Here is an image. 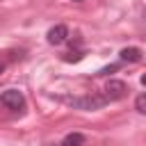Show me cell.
Segmentation results:
<instances>
[{
  "mask_svg": "<svg viewBox=\"0 0 146 146\" xmlns=\"http://www.w3.org/2000/svg\"><path fill=\"white\" fill-rule=\"evenodd\" d=\"M135 107H137V112H139V114H144V112H146V96H144V94H139V96H137Z\"/></svg>",
  "mask_w": 146,
  "mask_h": 146,
  "instance_id": "52a82bcc",
  "label": "cell"
},
{
  "mask_svg": "<svg viewBox=\"0 0 146 146\" xmlns=\"http://www.w3.org/2000/svg\"><path fill=\"white\" fill-rule=\"evenodd\" d=\"M75 107H82V110H96V107H100V105H105L107 100L105 98H96V96H87V98H75V100H71Z\"/></svg>",
  "mask_w": 146,
  "mask_h": 146,
  "instance_id": "277c9868",
  "label": "cell"
},
{
  "mask_svg": "<svg viewBox=\"0 0 146 146\" xmlns=\"http://www.w3.org/2000/svg\"><path fill=\"white\" fill-rule=\"evenodd\" d=\"M75 2H82V0H75Z\"/></svg>",
  "mask_w": 146,
  "mask_h": 146,
  "instance_id": "30bf717a",
  "label": "cell"
},
{
  "mask_svg": "<svg viewBox=\"0 0 146 146\" xmlns=\"http://www.w3.org/2000/svg\"><path fill=\"white\" fill-rule=\"evenodd\" d=\"M64 59L66 62H78V59H82V52H66Z\"/></svg>",
  "mask_w": 146,
  "mask_h": 146,
  "instance_id": "ba28073f",
  "label": "cell"
},
{
  "mask_svg": "<svg viewBox=\"0 0 146 146\" xmlns=\"http://www.w3.org/2000/svg\"><path fill=\"white\" fill-rule=\"evenodd\" d=\"M128 94V87H125V82H121V80H110L107 84H105V100H119V98H123Z\"/></svg>",
  "mask_w": 146,
  "mask_h": 146,
  "instance_id": "7a4b0ae2",
  "label": "cell"
},
{
  "mask_svg": "<svg viewBox=\"0 0 146 146\" xmlns=\"http://www.w3.org/2000/svg\"><path fill=\"white\" fill-rule=\"evenodd\" d=\"M62 146H84V135H80V132H71V135L64 137Z\"/></svg>",
  "mask_w": 146,
  "mask_h": 146,
  "instance_id": "8992f818",
  "label": "cell"
},
{
  "mask_svg": "<svg viewBox=\"0 0 146 146\" xmlns=\"http://www.w3.org/2000/svg\"><path fill=\"white\" fill-rule=\"evenodd\" d=\"M119 59L121 62H141V50L139 48H123L121 52H119Z\"/></svg>",
  "mask_w": 146,
  "mask_h": 146,
  "instance_id": "5b68a950",
  "label": "cell"
},
{
  "mask_svg": "<svg viewBox=\"0 0 146 146\" xmlns=\"http://www.w3.org/2000/svg\"><path fill=\"white\" fill-rule=\"evenodd\" d=\"M2 71H5V62H0V73H2Z\"/></svg>",
  "mask_w": 146,
  "mask_h": 146,
  "instance_id": "9c48e42d",
  "label": "cell"
},
{
  "mask_svg": "<svg viewBox=\"0 0 146 146\" xmlns=\"http://www.w3.org/2000/svg\"><path fill=\"white\" fill-rule=\"evenodd\" d=\"M48 43H52V46H59V43H64L66 41V36H68V27L66 25H55V27H50L48 30Z\"/></svg>",
  "mask_w": 146,
  "mask_h": 146,
  "instance_id": "3957f363",
  "label": "cell"
},
{
  "mask_svg": "<svg viewBox=\"0 0 146 146\" xmlns=\"http://www.w3.org/2000/svg\"><path fill=\"white\" fill-rule=\"evenodd\" d=\"M0 103H2L5 107L14 110V112H18V110L25 107V98H23V94H21L18 89H7V91L0 96Z\"/></svg>",
  "mask_w": 146,
  "mask_h": 146,
  "instance_id": "6da1fadb",
  "label": "cell"
}]
</instances>
